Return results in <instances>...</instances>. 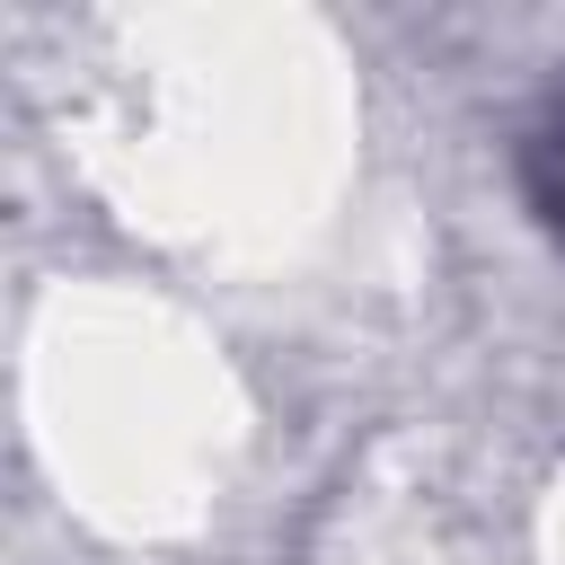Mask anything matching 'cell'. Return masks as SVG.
<instances>
[{
    "label": "cell",
    "mask_w": 565,
    "mask_h": 565,
    "mask_svg": "<svg viewBox=\"0 0 565 565\" xmlns=\"http://www.w3.org/2000/svg\"><path fill=\"white\" fill-rule=\"evenodd\" d=\"M521 177H530V203H539V221L565 238V115L530 141V159H521Z\"/></svg>",
    "instance_id": "cell-1"
}]
</instances>
